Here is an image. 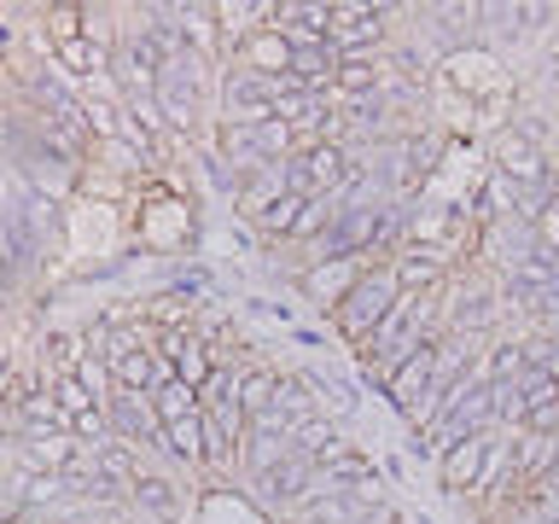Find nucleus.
Segmentation results:
<instances>
[{
    "mask_svg": "<svg viewBox=\"0 0 559 524\" xmlns=\"http://www.w3.org/2000/svg\"><path fill=\"white\" fill-rule=\"evenodd\" d=\"M396 297H402V286H396V274H391V262H379V269H367L361 279H356V291L344 297L338 309H332V326L344 332V344L356 349L367 332H373L384 314L396 309Z\"/></svg>",
    "mask_w": 559,
    "mask_h": 524,
    "instance_id": "f257e3e1",
    "label": "nucleus"
},
{
    "mask_svg": "<svg viewBox=\"0 0 559 524\" xmlns=\"http://www.w3.org/2000/svg\"><path fill=\"white\" fill-rule=\"evenodd\" d=\"M489 164H496V175L507 187H536V181H548V169H554L536 140L519 134V129H501L496 140H489Z\"/></svg>",
    "mask_w": 559,
    "mask_h": 524,
    "instance_id": "f03ea898",
    "label": "nucleus"
},
{
    "mask_svg": "<svg viewBox=\"0 0 559 524\" xmlns=\"http://www.w3.org/2000/svg\"><path fill=\"white\" fill-rule=\"evenodd\" d=\"M367 269H379L373 257H344V262H314V269H297V286H304V297L309 303H321L326 314L344 303L349 291H356V279L367 274Z\"/></svg>",
    "mask_w": 559,
    "mask_h": 524,
    "instance_id": "7ed1b4c3",
    "label": "nucleus"
},
{
    "mask_svg": "<svg viewBox=\"0 0 559 524\" xmlns=\"http://www.w3.org/2000/svg\"><path fill=\"white\" fill-rule=\"evenodd\" d=\"M157 105H164V117L175 129H192L204 111V87H199V59H181V64H164V76H157Z\"/></svg>",
    "mask_w": 559,
    "mask_h": 524,
    "instance_id": "20e7f679",
    "label": "nucleus"
},
{
    "mask_svg": "<svg viewBox=\"0 0 559 524\" xmlns=\"http://www.w3.org/2000/svg\"><path fill=\"white\" fill-rule=\"evenodd\" d=\"M384 7H361V0H332V29L326 41L338 52H373L379 35H384Z\"/></svg>",
    "mask_w": 559,
    "mask_h": 524,
    "instance_id": "39448f33",
    "label": "nucleus"
},
{
    "mask_svg": "<svg viewBox=\"0 0 559 524\" xmlns=\"http://www.w3.org/2000/svg\"><path fill=\"white\" fill-rule=\"evenodd\" d=\"M105 419H111V437L129 449H157L164 443V419H157L152 396H134V391H117L111 408H105Z\"/></svg>",
    "mask_w": 559,
    "mask_h": 524,
    "instance_id": "423d86ee",
    "label": "nucleus"
},
{
    "mask_svg": "<svg viewBox=\"0 0 559 524\" xmlns=\"http://www.w3.org/2000/svg\"><path fill=\"white\" fill-rule=\"evenodd\" d=\"M314 484H321V466L304 461V454L292 449L274 472H262V478H257V496L269 501V507H309L314 501Z\"/></svg>",
    "mask_w": 559,
    "mask_h": 524,
    "instance_id": "0eeeda50",
    "label": "nucleus"
},
{
    "mask_svg": "<svg viewBox=\"0 0 559 524\" xmlns=\"http://www.w3.org/2000/svg\"><path fill=\"white\" fill-rule=\"evenodd\" d=\"M269 24L292 47H314L332 29V0H269Z\"/></svg>",
    "mask_w": 559,
    "mask_h": 524,
    "instance_id": "6e6552de",
    "label": "nucleus"
},
{
    "mask_svg": "<svg viewBox=\"0 0 559 524\" xmlns=\"http://www.w3.org/2000/svg\"><path fill=\"white\" fill-rule=\"evenodd\" d=\"M431 373H437V344H419L414 356L391 373V384H384L391 408H396V414H414V408H419V396L431 391Z\"/></svg>",
    "mask_w": 559,
    "mask_h": 524,
    "instance_id": "1a4fd4ad",
    "label": "nucleus"
},
{
    "mask_svg": "<svg viewBox=\"0 0 559 524\" xmlns=\"http://www.w3.org/2000/svg\"><path fill=\"white\" fill-rule=\"evenodd\" d=\"M175 24H181V35H187V47H192V59H199V64H227L216 7H199V0H187V7H175Z\"/></svg>",
    "mask_w": 559,
    "mask_h": 524,
    "instance_id": "9d476101",
    "label": "nucleus"
},
{
    "mask_svg": "<svg viewBox=\"0 0 559 524\" xmlns=\"http://www.w3.org/2000/svg\"><path fill=\"white\" fill-rule=\"evenodd\" d=\"M484 454H489V431H484V437H461V443H454L443 461H437V478H443L449 496H472V489H478Z\"/></svg>",
    "mask_w": 559,
    "mask_h": 524,
    "instance_id": "9b49d317",
    "label": "nucleus"
},
{
    "mask_svg": "<svg viewBox=\"0 0 559 524\" xmlns=\"http://www.w3.org/2000/svg\"><path fill=\"white\" fill-rule=\"evenodd\" d=\"M234 64H239V70H257V76H286V70H292V41H286L274 24H262L251 41L239 47Z\"/></svg>",
    "mask_w": 559,
    "mask_h": 524,
    "instance_id": "f8f14e48",
    "label": "nucleus"
},
{
    "mask_svg": "<svg viewBox=\"0 0 559 524\" xmlns=\"http://www.w3.org/2000/svg\"><path fill=\"white\" fill-rule=\"evenodd\" d=\"M443 269H449V262L437 257V251H426V245H414V239L391 257V274H396L402 291H431V286H443Z\"/></svg>",
    "mask_w": 559,
    "mask_h": 524,
    "instance_id": "ddd939ff",
    "label": "nucleus"
},
{
    "mask_svg": "<svg viewBox=\"0 0 559 524\" xmlns=\"http://www.w3.org/2000/svg\"><path fill=\"white\" fill-rule=\"evenodd\" d=\"M94 472L111 489H140V478H146V472H140V454L129 449V443H117V437H105V443H94Z\"/></svg>",
    "mask_w": 559,
    "mask_h": 524,
    "instance_id": "4468645a",
    "label": "nucleus"
},
{
    "mask_svg": "<svg viewBox=\"0 0 559 524\" xmlns=\"http://www.w3.org/2000/svg\"><path fill=\"white\" fill-rule=\"evenodd\" d=\"M292 449L304 454V461H314V466H326L332 454L344 449V437H338V426H332L326 414H309V419H297V426H292Z\"/></svg>",
    "mask_w": 559,
    "mask_h": 524,
    "instance_id": "2eb2a0df",
    "label": "nucleus"
},
{
    "mask_svg": "<svg viewBox=\"0 0 559 524\" xmlns=\"http://www.w3.org/2000/svg\"><path fill=\"white\" fill-rule=\"evenodd\" d=\"M321 484H326V489H379V466L367 461L361 449L344 443V449L321 466Z\"/></svg>",
    "mask_w": 559,
    "mask_h": 524,
    "instance_id": "dca6fc26",
    "label": "nucleus"
},
{
    "mask_svg": "<svg viewBox=\"0 0 559 524\" xmlns=\"http://www.w3.org/2000/svg\"><path fill=\"white\" fill-rule=\"evenodd\" d=\"M111 379H117V391H134V396H152L157 391V349H129V356H117L111 361Z\"/></svg>",
    "mask_w": 559,
    "mask_h": 524,
    "instance_id": "f3484780",
    "label": "nucleus"
},
{
    "mask_svg": "<svg viewBox=\"0 0 559 524\" xmlns=\"http://www.w3.org/2000/svg\"><path fill=\"white\" fill-rule=\"evenodd\" d=\"M152 408H157V419H164V431L169 426H181V419H199L204 414V402H199V391H192V384H164V391L152 396Z\"/></svg>",
    "mask_w": 559,
    "mask_h": 524,
    "instance_id": "a211bd4d",
    "label": "nucleus"
},
{
    "mask_svg": "<svg viewBox=\"0 0 559 524\" xmlns=\"http://www.w3.org/2000/svg\"><path fill=\"white\" fill-rule=\"evenodd\" d=\"M280 391V373L274 367H257V361H239V402H245V414H262L274 402Z\"/></svg>",
    "mask_w": 559,
    "mask_h": 524,
    "instance_id": "6ab92c4d",
    "label": "nucleus"
},
{
    "mask_svg": "<svg viewBox=\"0 0 559 524\" xmlns=\"http://www.w3.org/2000/svg\"><path fill=\"white\" fill-rule=\"evenodd\" d=\"M304 204H309V199H297V192H280V199L257 216V234H262V239H292V234H297V216H304Z\"/></svg>",
    "mask_w": 559,
    "mask_h": 524,
    "instance_id": "aec40b11",
    "label": "nucleus"
},
{
    "mask_svg": "<svg viewBox=\"0 0 559 524\" xmlns=\"http://www.w3.org/2000/svg\"><path fill=\"white\" fill-rule=\"evenodd\" d=\"M87 35V7H47V47H76Z\"/></svg>",
    "mask_w": 559,
    "mask_h": 524,
    "instance_id": "412c9836",
    "label": "nucleus"
},
{
    "mask_svg": "<svg viewBox=\"0 0 559 524\" xmlns=\"http://www.w3.org/2000/svg\"><path fill=\"white\" fill-rule=\"evenodd\" d=\"M164 449L175 454V461H187V466H204V414H199V419H181V426H169V431H164Z\"/></svg>",
    "mask_w": 559,
    "mask_h": 524,
    "instance_id": "4be33fe9",
    "label": "nucleus"
},
{
    "mask_svg": "<svg viewBox=\"0 0 559 524\" xmlns=\"http://www.w3.org/2000/svg\"><path fill=\"white\" fill-rule=\"evenodd\" d=\"M274 402H280V408H286L292 419L321 414V402H314V384H309V373H280V391H274Z\"/></svg>",
    "mask_w": 559,
    "mask_h": 524,
    "instance_id": "5701e85b",
    "label": "nucleus"
},
{
    "mask_svg": "<svg viewBox=\"0 0 559 524\" xmlns=\"http://www.w3.org/2000/svg\"><path fill=\"white\" fill-rule=\"evenodd\" d=\"M82 361H87L82 332H47V367L52 373H82Z\"/></svg>",
    "mask_w": 559,
    "mask_h": 524,
    "instance_id": "b1692460",
    "label": "nucleus"
},
{
    "mask_svg": "<svg viewBox=\"0 0 559 524\" xmlns=\"http://www.w3.org/2000/svg\"><path fill=\"white\" fill-rule=\"evenodd\" d=\"M47 391L59 396V408H64L70 419H82V414H94V408H99V402L87 396V384H82L76 373H47Z\"/></svg>",
    "mask_w": 559,
    "mask_h": 524,
    "instance_id": "393cba45",
    "label": "nucleus"
},
{
    "mask_svg": "<svg viewBox=\"0 0 559 524\" xmlns=\"http://www.w3.org/2000/svg\"><path fill=\"white\" fill-rule=\"evenodd\" d=\"M519 344H524V367L559 379V332L554 326H542V332H531V338H519Z\"/></svg>",
    "mask_w": 559,
    "mask_h": 524,
    "instance_id": "a878e982",
    "label": "nucleus"
},
{
    "mask_svg": "<svg viewBox=\"0 0 559 524\" xmlns=\"http://www.w3.org/2000/svg\"><path fill=\"white\" fill-rule=\"evenodd\" d=\"M76 379L87 384V396H94V402H99V408H111V396H117V379H111V361H99V356H87Z\"/></svg>",
    "mask_w": 559,
    "mask_h": 524,
    "instance_id": "bb28decb",
    "label": "nucleus"
},
{
    "mask_svg": "<svg viewBox=\"0 0 559 524\" xmlns=\"http://www.w3.org/2000/svg\"><path fill=\"white\" fill-rule=\"evenodd\" d=\"M484 367H489V379H496V384L519 379V373H524V344H519V338H513V344H496V349L484 356Z\"/></svg>",
    "mask_w": 559,
    "mask_h": 524,
    "instance_id": "cd10ccee",
    "label": "nucleus"
},
{
    "mask_svg": "<svg viewBox=\"0 0 559 524\" xmlns=\"http://www.w3.org/2000/svg\"><path fill=\"white\" fill-rule=\"evenodd\" d=\"M134 501H146L152 513H164V519H175V496H169V484H164V478H140V489H134Z\"/></svg>",
    "mask_w": 559,
    "mask_h": 524,
    "instance_id": "c85d7f7f",
    "label": "nucleus"
},
{
    "mask_svg": "<svg viewBox=\"0 0 559 524\" xmlns=\"http://www.w3.org/2000/svg\"><path fill=\"white\" fill-rule=\"evenodd\" d=\"M548 519H554V524H559V496H554V501H548Z\"/></svg>",
    "mask_w": 559,
    "mask_h": 524,
    "instance_id": "c756f323",
    "label": "nucleus"
}]
</instances>
